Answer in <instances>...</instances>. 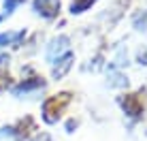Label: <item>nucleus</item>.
Wrapping results in <instances>:
<instances>
[{
	"instance_id": "f257e3e1",
	"label": "nucleus",
	"mask_w": 147,
	"mask_h": 141,
	"mask_svg": "<svg viewBox=\"0 0 147 141\" xmlns=\"http://www.w3.org/2000/svg\"><path fill=\"white\" fill-rule=\"evenodd\" d=\"M70 103V94L62 92V94H55V96H49L43 103V120L47 124H55L60 120V115L64 113L66 105Z\"/></svg>"
},
{
	"instance_id": "f03ea898",
	"label": "nucleus",
	"mask_w": 147,
	"mask_h": 141,
	"mask_svg": "<svg viewBox=\"0 0 147 141\" xmlns=\"http://www.w3.org/2000/svg\"><path fill=\"white\" fill-rule=\"evenodd\" d=\"M32 7L40 17L53 19V17H58V13H60V0H34Z\"/></svg>"
},
{
	"instance_id": "7ed1b4c3",
	"label": "nucleus",
	"mask_w": 147,
	"mask_h": 141,
	"mask_svg": "<svg viewBox=\"0 0 147 141\" xmlns=\"http://www.w3.org/2000/svg\"><path fill=\"white\" fill-rule=\"evenodd\" d=\"M119 103H121V107H124V111L128 115H132V118H139V115L143 113V107H145L141 94H126Z\"/></svg>"
},
{
	"instance_id": "20e7f679",
	"label": "nucleus",
	"mask_w": 147,
	"mask_h": 141,
	"mask_svg": "<svg viewBox=\"0 0 147 141\" xmlns=\"http://www.w3.org/2000/svg\"><path fill=\"white\" fill-rule=\"evenodd\" d=\"M73 62H75V54H73V52H66L64 56H60V58L53 62V68H51V77H53V79H62L64 75H66L68 70H70Z\"/></svg>"
},
{
	"instance_id": "39448f33",
	"label": "nucleus",
	"mask_w": 147,
	"mask_h": 141,
	"mask_svg": "<svg viewBox=\"0 0 147 141\" xmlns=\"http://www.w3.org/2000/svg\"><path fill=\"white\" fill-rule=\"evenodd\" d=\"M68 37H58V39H53L51 43H49V47H47V60L49 62H55L60 56H64V54L68 52Z\"/></svg>"
},
{
	"instance_id": "423d86ee",
	"label": "nucleus",
	"mask_w": 147,
	"mask_h": 141,
	"mask_svg": "<svg viewBox=\"0 0 147 141\" xmlns=\"http://www.w3.org/2000/svg\"><path fill=\"white\" fill-rule=\"evenodd\" d=\"M32 130H36L32 118H24V120H19L17 126H13V133H15V137H17V139H26Z\"/></svg>"
},
{
	"instance_id": "0eeeda50",
	"label": "nucleus",
	"mask_w": 147,
	"mask_h": 141,
	"mask_svg": "<svg viewBox=\"0 0 147 141\" xmlns=\"http://www.w3.org/2000/svg\"><path fill=\"white\" fill-rule=\"evenodd\" d=\"M24 30H9V32L0 34V47H7V45H17L24 39Z\"/></svg>"
},
{
	"instance_id": "6e6552de",
	"label": "nucleus",
	"mask_w": 147,
	"mask_h": 141,
	"mask_svg": "<svg viewBox=\"0 0 147 141\" xmlns=\"http://www.w3.org/2000/svg\"><path fill=\"white\" fill-rule=\"evenodd\" d=\"M45 81L40 77H32V79H28V81H22L17 85V88H13V94H22V92H30V90H36V88H43Z\"/></svg>"
},
{
	"instance_id": "1a4fd4ad",
	"label": "nucleus",
	"mask_w": 147,
	"mask_h": 141,
	"mask_svg": "<svg viewBox=\"0 0 147 141\" xmlns=\"http://www.w3.org/2000/svg\"><path fill=\"white\" fill-rule=\"evenodd\" d=\"M94 2H96V0H73V2H70V13H73V15H79V13L88 11Z\"/></svg>"
},
{
	"instance_id": "9d476101",
	"label": "nucleus",
	"mask_w": 147,
	"mask_h": 141,
	"mask_svg": "<svg viewBox=\"0 0 147 141\" xmlns=\"http://www.w3.org/2000/svg\"><path fill=\"white\" fill-rule=\"evenodd\" d=\"M7 85H9V77L0 75V92H2V90H7Z\"/></svg>"
},
{
	"instance_id": "9b49d317",
	"label": "nucleus",
	"mask_w": 147,
	"mask_h": 141,
	"mask_svg": "<svg viewBox=\"0 0 147 141\" xmlns=\"http://www.w3.org/2000/svg\"><path fill=\"white\" fill-rule=\"evenodd\" d=\"M32 141H51V139H49V135H38V137L32 139Z\"/></svg>"
},
{
	"instance_id": "f8f14e48",
	"label": "nucleus",
	"mask_w": 147,
	"mask_h": 141,
	"mask_svg": "<svg viewBox=\"0 0 147 141\" xmlns=\"http://www.w3.org/2000/svg\"><path fill=\"white\" fill-rule=\"evenodd\" d=\"M77 126V122H75V120H70V122L66 124V128H68V133H73V128Z\"/></svg>"
},
{
	"instance_id": "ddd939ff",
	"label": "nucleus",
	"mask_w": 147,
	"mask_h": 141,
	"mask_svg": "<svg viewBox=\"0 0 147 141\" xmlns=\"http://www.w3.org/2000/svg\"><path fill=\"white\" fill-rule=\"evenodd\" d=\"M4 62H7V56H0V66H2Z\"/></svg>"
},
{
	"instance_id": "4468645a",
	"label": "nucleus",
	"mask_w": 147,
	"mask_h": 141,
	"mask_svg": "<svg viewBox=\"0 0 147 141\" xmlns=\"http://www.w3.org/2000/svg\"><path fill=\"white\" fill-rule=\"evenodd\" d=\"M0 19H2V15H0Z\"/></svg>"
}]
</instances>
